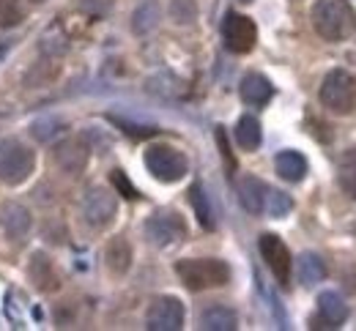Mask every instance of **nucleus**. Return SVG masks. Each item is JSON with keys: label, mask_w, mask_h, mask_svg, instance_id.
<instances>
[{"label": "nucleus", "mask_w": 356, "mask_h": 331, "mask_svg": "<svg viewBox=\"0 0 356 331\" xmlns=\"http://www.w3.org/2000/svg\"><path fill=\"white\" fill-rule=\"evenodd\" d=\"M293 211V200L285 194V192L268 189L266 192V203H264V214L274 217V219H282Z\"/></svg>", "instance_id": "nucleus-25"}, {"label": "nucleus", "mask_w": 356, "mask_h": 331, "mask_svg": "<svg viewBox=\"0 0 356 331\" xmlns=\"http://www.w3.org/2000/svg\"><path fill=\"white\" fill-rule=\"evenodd\" d=\"M127 135H132V137H151V135H156V129L154 126H140V124H132V121H124V118H113Z\"/></svg>", "instance_id": "nucleus-31"}, {"label": "nucleus", "mask_w": 356, "mask_h": 331, "mask_svg": "<svg viewBox=\"0 0 356 331\" xmlns=\"http://www.w3.org/2000/svg\"><path fill=\"white\" fill-rule=\"evenodd\" d=\"M312 28L323 42H348L356 36V11L348 0H315Z\"/></svg>", "instance_id": "nucleus-1"}, {"label": "nucleus", "mask_w": 356, "mask_h": 331, "mask_svg": "<svg viewBox=\"0 0 356 331\" xmlns=\"http://www.w3.org/2000/svg\"><path fill=\"white\" fill-rule=\"evenodd\" d=\"M318 96L329 112L346 115L356 107V77L346 69H332V71H326Z\"/></svg>", "instance_id": "nucleus-3"}, {"label": "nucleus", "mask_w": 356, "mask_h": 331, "mask_svg": "<svg viewBox=\"0 0 356 331\" xmlns=\"http://www.w3.org/2000/svg\"><path fill=\"white\" fill-rule=\"evenodd\" d=\"M162 19V6L156 0H143L132 14V31L137 36H148L151 31H156Z\"/></svg>", "instance_id": "nucleus-18"}, {"label": "nucleus", "mask_w": 356, "mask_h": 331, "mask_svg": "<svg viewBox=\"0 0 356 331\" xmlns=\"http://www.w3.org/2000/svg\"><path fill=\"white\" fill-rule=\"evenodd\" d=\"M25 17L22 0H0V28H11Z\"/></svg>", "instance_id": "nucleus-27"}, {"label": "nucleus", "mask_w": 356, "mask_h": 331, "mask_svg": "<svg viewBox=\"0 0 356 331\" xmlns=\"http://www.w3.org/2000/svg\"><path fill=\"white\" fill-rule=\"evenodd\" d=\"M178 280L184 282V287L200 293L209 287H222L230 282V266L225 260L217 257H186L176 263Z\"/></svg>", "instance_id": "nucleus-2"}, {"label": "nucleus", "mask_w": 356, "mask_h": 331, "mask_svg": "<svg viewBox=\"0 0 356 331\" xmlns=\"http://www.w3.org/2000/svg\"><path fill=\"white\" fill-rule=\"evenodd\" d=\"M113 6H115V0H80L77 3V8L88 17H107L113 11Z\"/></svg>", "instance_id": "nucleus-28"}, {"label": "nucleus", "mask_w": 356, "mask_h": 331, "mask_svg": "<svg viewBox=\"0 0 356 331\" xmlns=\"http://www.w3.org/2000/svg\"><path fill=\"white\" fill-rule=\"evenodd\" d=\"M266 192H268V187L261 178H255V176H244V178L238 181V200H241V205H244L250 214H264Z\"/></svg>", "instance_id": "nucleus-14"}, {"label": "nucleus", "mask_w": 356, "mask_h": 331, "mask_svg": "<svg viewBox=\"0 0 356 331\" xmlns=\"http://www.w3.org/2000/svg\"><path fill=\"white\" fill-rule=\"evenodd\" d=\"M222 39L225 47L236 55H247L252 52L255 42H258V28L250 17L244 14H236V11H227L222 22Z\"/></svg>", "instance_id": "nucleus-6"}, {"label": "nucleus", "mask_w": 356, "mask_h": 331, "mask_svg": "<svg viewBox=\"0 0 356 331\" xmlns=\"http://www.w3.org/2000/svg\"><path fill=\"white\" fill-rule=\"evenodd\" d=\"M261 140H264V132H261L258 118H252V115L238 118V124H236V142H238L244 151H255V148L261 145Z\"/></svg>", "instance_id": "nucleus-24"}, {"label": "nucleus", "mask_w": 356, "mask_h": 331, "mask_svg": "<svg viewBox=\"0 0 356 331\" xmlns=\"http://www.w3.org/2000/svg\"><path fill=\"white\" fill-rule=\"evenodd\" d=\"M258 249H261V257L266 260V266L271 269V274L277 277V282H288L291 269H293V257H291V249L285 246V241L274 233H264L258 238Z\"/></svg>", "instance_id": "nucleus-7"}, {"label": "nucleus", "mask_w": 356, "mask_h": 331, "mask_svg": "<svg viewBox=\"0 0 356 331\" xmlns=\"http://www.w3.org/2000/svg\"><path fill=\"white\" fill-rule=\"evenodd\" d=\"M143 159H145L148 173L162 184H176L189 173L186 156L176 148H170V145H151Z\"/></svg>", "instance_id": "nucleus-5"}, {"label": "nucleus", "mask_w": 356, "mask_h": 331, "mask_svg": "<svg viewBox=\"0 0 356 331\" xmlns=\"http://www.w3.org/2000/svg\"><path fill=\"white\" fill-rule=\"evenodd\" d=\"M145 323L151 331H178L184 329V304L173 296H162L148 307Z\"/></svg>", "instance_id": "nucleus-10"}, {"label": "nucleus", "mask_w": 356, "mask_h": 331, "mask_svg": "<svg viewBox=\"0 0 356 331\" xmlns=\"http://www.w3.org/2000/svg\"><path fill=\"white\" fill-rule=\"evenodd\" d=\"M33 3H44V0H33Z\"/></svg>", "instance_id": "nucleus-33"}, {"label": "nucleus", "mask_w": 356, "mask_h": 331, "mask_svg": "<svg viewBox=\"0 0 356 331\" xmlns=\"http://www.w3.org/2000/svg\"><path fill=\"white\" fill-rule=\"evenodd\" d=\"M36 170V153L19 140L0 142V181L8 187H17L28 181Z\"/></svg>", "instance_id": "nucleus-4"}, {"label": "nucleus", "mask_w": 356, "mask_h": 331, "mask_svg": "<svg viewBox=\"0 0 356 331\" xmlns=\"http://www.w3.org/2000/svg\"><path fill=\"white\" fill-rule=\"evenodd\" d=\"M52 156H55V164H58L63 173H69V176H80V173L86 170V164H88L90 148L83 137H69V140H63L58 148H55Z\"/></svg>", "instance_id": "nucleus-11"}, {"label": "nucleus", "mask_w": 356, "mask_h": 331, "mask_svg": "<svg viewBox=\"0 0 356 331\" xmlns=\"http://www.w3.org/2000/svg\"><path fill=\"white\" fill-rule=\"evenodd\" d=\"M241 3H250V0H241Z\"/></svg>", "instance_id": "nucleus-34"}, {"label": "nucleus", "mask_w": 356, "mask_h": 331, "mask_svg": "<svg viewBox=\"0 0 356 331\" xmlns=\"http://www.w3.org/2000/svg\"><path fill=\"white\" fill-rule=\"evenodd\" d=\"M189 203H192V208H195V217H197L200 228H203V230H214V228H217L214 208H211V200H209V194L203 192L200 184H192V189H189Z\"/></svg>", "instance_id": "nucleus-21"}, {"label": "nucleus", "mask_w": 356, "mask_h": 331, "mask_svg": "<svg viewBox=\"0 0 356 331\" xmlns=\"http://www.w3.org/2000/svg\"><path fill=\"white\" fill-rule=\"evenodd\" d=\"M296 274H299V282L305 285V287H312V285L326 280V263H323L321 255L305 252V255H299V260H296Z\"/></svg>", "instance_id": "nucleus-19"}, {"label": "nucleus", "mask_w": 356, "mask_h": 331, "mask_svg": "<svg viewBox=\"0 0 356 331\" xmlns=\"http://www.w3.org/2000/svg\"><path fill=\"white\" fill-rule=\"evenodd\" d=\"M238 326V315L225 307V304H211L200 312V329L206 331H233Z\"/></svg>", "instance_id": "nucleus-16"}, {"label": "nucleus", "mask_w": 356, "mask_h": 331, "mask_svg": "<svg viewBox=\"0 0 356 331\" xmlns=\"http://www.w3.org/2000/svg\"><path fill=\"white\" fill-rule=\"evenodd\" d=\"M186 236V225L176 211H159L145 222V238L154 246H170Z\"/></svg>", "instance_id": "nucleus-9"}, {"label": "nucleus", "mask_w": 356, "mask_h": 331, "mask_svg": "<svg viewBox=\"0 0 356 331\" xmlns=\"http://www.w3.org/2000/svg\"><path fill=\"white\" fill-rule=\"evenodd\" d=\"M31 280L36 285V290H42V293H49V290L58 287V274L52 271V263L47 260L42 252H36L31 257Z\"/></svg>", "instance_id": "nucleus-22"}, {"label": "nucleus", "mask_w": 356, "mask_h": 331, "mask_svg": "<svg viewBox=\"0 0 356 331\" xmlns=\"http://www.w3.org/2000/svg\"><path fill=\"white\" fill-rule=\"evenodd\" d=\"M238 94L241 99L247 101V104H252V107H264L271 101V96H274V85L268 83L264 74H247L244 80H241V85H238Z\"/></svg>", "instance_id": "nucleus-12"}, {"label": "nucleus", "mask_w": 356, "mask_h": 331, "mask_svg": "<svg viewBox=\"0 0 356 331\" xmlns=\"http://www.w3.org/2000/svg\"><path fill=\"white\" fill-rule=\"evenodd\" d=\"M170 17L178 25H189L197 19V3L195 0H173L170 3Z\"/></svg>", "instance_id": "nucleus-26"}, {"label": "nucleus", "mask_w": 356, "mask_h": 331, "mask_svg": "<svg viewBox=\"0 0 356 331\" xmlns=\"http://www.w3.org/2000/svg\"><path fill=\"white\" fill-rule=\"evenodd\" d=\"M337 184H340V189L346 192L348 197L356 200V148L346 151L337 159Z\"/></svg>", "instance_id": "nucleus-23"}, {"label": "nucleus", "mask_w": 356, "mask_h": 331, "mask_svg": "<svg viewBox=\"0 0 356 331\" xmlns=\"http://www.w3.org/2000/svg\"><path fill=\"white\" fill-rule=\"evenodd\" d=\"M115 214H118V200H115L113 192L90 189L86 194V200H83V217H86V222H88L90 228L104 230L107 225H113Z\"/></svg>", "instance_id": "nucleus-8"}, {"label": "nucleus", "mask_w": 356, "mask_h": 331, "mask_svg": "<svg viewBox=\"0 0 356 331\" xmlns=\"http://www.w3.org/2000/svg\"><path fill=\"white\" fill-rule=\"evenodd\" d=\"M58 126H60V124H58L55 118H42V121H33V124H31V135L39 142H47L58 132Z\"/></svg>", "instance_id": "nucleus-30"}, {"label": "nucleus", "mask_w": 356, "mask_h": 331, "mask_svg": "<svg viewBox=\"0 0 356 331\" xmlns=\"http://www.w3.org/2000/svg\"><path fill=\"white\" fill-rule=\"evenodd\" d=\"M104 260H107V269L113 274H127L129 266H132V249L124 238H113L107 244V252H104Z\"/></svg>", "instance_id": "nucleus-20"}, {"label": "nucleus", "mask_w": 356, "mask_h": 331, "mask_svg": "<svg viewBox=\"0 0 356 331\" xmlns=\"http://www.w3.org/2000/svg\"><path fill=\"white\" fill-rule=\"evenodd\" d=\"M318 312H321V318L334 329V326L346 323V318H348V304L343 301L340 293L326 290V293L318 296Z\"/></svg>", "instance_id": "nucleus-17"}, {"label": "nucleus", "mask_w": 356, "mask_h": 331, "mask_svg": "<svg viewBox=\"0 0 356 331\" xmlns=\"http://www.w3.org/2000/svg\"><path fill=\"white\" fill-rule=\"evenodd\" d=\"M217 142H220V151H222L225 167H227V170H236V162H233L230 145H227V137H225V129H217Z\"/></svg>", "instance_id": "nucleus-32"}, {"label": "nucleus", "mask_w": 356, "mask_h": 331, "mask_svg": "<svg viewBox=\"0 0 356 331\" xmlns=\"http://www.w3.org/2000/svg\"><path fill=\"white\" fill-rule=\"evenodd\" d=\"M110 181H113V187L118 189L121 197H127V200H137V197H140V192L134 189V184L127 178V173H124V170H113Z\"/></svg>", "instance_id": "nucleus-29"}, {"label": "nucleus", "mask_w": 356, "mask_h": 331, "mask_svg": "<svg viewBox=\"0 0 356 331\" xmlns=\"http://www.w3.org/2000/svg\"><path fill=\"white\" fill-rule=\"evenodd\" d=\"M274 167H277V176L291 184H296L307 176V159L299 151H280L274 159Z\"/></svg>", "instance_id": "nucleus-15"}, {"label": "nucleus", "mask_w": 356, "mask_h": 331, "mask_svg": "<svg viewBox=\"0 0 356 331\" xmlns=\"http://www.w3.org/2000/svg\"><path fill=\"white\" fill-rule=\"evenodd\" d=\"M0 225H3L6 236L25 238L31 230V214H28V208H22L17 203H6L0 208Z\"/></svg>", "instance_id": "nucleus-13"}]
</instances>
